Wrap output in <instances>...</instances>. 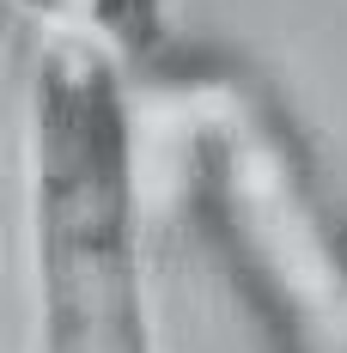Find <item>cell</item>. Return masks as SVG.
I'll use <instances>...</instances> for the list:
<instances>
[{
    "instance_id": "obj_1",
    "label": "cell",
    "mask_w": 347,
    "mask_h": 353,
    "mask_svg": "<svg viewBox=\"0 0 347 353\" xmlns=\"http://www.w3.org/2000/svg\"><path fill=\"white\" fill-rule=\"evenodd\" d=\"M37 353H152L135 225V128L110 49L43 43L31 79Z\"/></svg>"
},
{
    "instance_id": "obj_2",
    "label": "cell",
    "mask_w": 347,
    "mask_h": 353,
    "mask_svg": "<svg viewBox=\"0 0 347 353\" xmlns=\"http://www.w3.org/2000/svg\"><path fill=\"white\" fill-rule=\"evenodd\" d=\"M43 19H55L61 31H86L98 37L110 55H152L159 31H165V0H19Z\"/></svg>"
},
{
    "instance_id": "obj_3",
    "label": "cell",
    "mask_w": 347,
    "mask_h": 353,
    "mask_svg": "<svg viewBox=\"0 0 347 353\" xmlns=\"http://www.w3.org/2000/svg\"><path fill=\"white\" fill-rule=\"evenodd\" d=\"M6 6H12V0H0V37H6Z\"/></svg>"
}]
</instances>
